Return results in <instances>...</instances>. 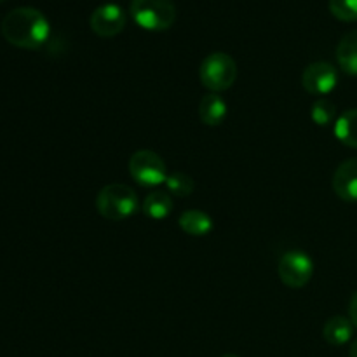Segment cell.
<instances>
[{
	"mask_svg": "<svg viewBox=\"0 0 357 357\" xmlns=\"http://www.w3.org/2000/svg\"><path fill=\"white\" fill-rule=\"evenodd\" d=\"M3 38L20 49H40L51 35L47 17L33 7H16L0 24Z\"/></svg>",
	"mask_w": 357,
	"mask_h": 357,
	"instance_id": "obj_1",
	"label": "cell"
},
{
	"mask_svg": "<svg viewBox=\"0 0 357 357\" xmlns=\"http://www.w3.org/2000/svg\"><path fill=\"white\" fill-rule=\"evenodd\" d=\"M142 211L150 220H164L173 211V199L169 194L162 190L150 192L142 204Z\"/></svg>",
	"mask_w": 357,
	"mask_h": 357,
	"instance_id": "obj_13",
	"label": "cell"
},
{
	"mask_svg": "<svg viewBox=\"0 0 357 357\" xmlns=\"http://www.w3.org/2000/svg\"><path fill=\"white\" fill-rule=\"evenodd\" d=\"M333 190L347 202H357V159L344 160L333 174Z\"/></svg>",
	"mask_w": 357,
	"mask_h": 357,
	"instance_id": "obj_9",
	"label": "cell"
},
{
	"mask_svg": "<svg viewBox=\"0 0 357 357\" xmlns=\"http://www.w3.org/2000/svg\"><path fill=\"white\" fill-rule=\"evenodd\" d=\"M126 17L124 9H122L119 3L108 2V3H101L100 7L93 10L91 14V30L101 38H112L115 35L121 33L126 26Z\"/></svg>",
	"mask_w": 357,
	"mask_h": 357,
	"instance_id": "obj_8",
	"label": "cell"
},
{
	"mask_svg": "<svg viewBox=\"0 0 357 357\" xmlns=\"http://www.w3.org/2000/svg\"><path fill=\"white\" fill-rule=\"evenodd\" d=\"M128 167L132 180L142 187H159L167 180L166 162L153 150H136L129 159Z\"/></svg>",
	"mask_w": 357,
	"mask_h": 357,
	"instance_id": "obj_5",
	"label": "cell"
},
{
	"mask_svg": "<svg viewBox=\"0 0 357 357\" xmlns=\"http://www.w3.org/2000/svg\"><path fill=\"white\" fill-rule=\"evenodd\" d=\"M96 209L108 222H124L138 209V195L126 183H110L96 195Z\"/></svg>",
	"mask_w": 357,
	"mask_h": 357,
	"instance_id": "obj_2",
	"label": "cell"
},
{
	"mask_svg": "<svg viewBox=\"0 0 357 357\" xmlns=\"http://www.w3.org/2000/svg\"><path fill=\"white\" fill-rule=\"evenodd\" d=\"M330 13L340 21H357V0H330Z\"/></svg>",
	"mask_w": 357,
	"mask_h": 357,
	"instance_id": "obj_18",
	"label": "cell"
},
{
	"mask_svg": "<svg viewBox=\"0 0 357 357\" xmlns=\"http://www.w3.org/2000/svg\"><path fill=\"white\" fill-rule=\"evenodd\" d=\"M335 136L345 146L357 149V108L345 110L335 122Z\"/></svg>",
	"mask_w": 357,
	"mask_h": 357,
	"instance_id": "obj_15",
	"label": "cell"
},
{
	"mask_svg": "<svg viewBox=\"0 0 357 357\" xmlns=\"http://www.w3.org/2000/svg\"><path fill=\"white\" fill-rule=\"evenodd\" d=\"M222 357H239V356H236V354H225V356H222Z\"/></svg>",
	"mask_w": 357,
	"mask_h": 357,
	"instance_id": "obj_21",
	"label": "cell"
},
{
	"mask_svg": "<svg viewBox=\"0 0 357 357\" xmlns=\"http://www.w3.org/2000/svg\"><path fill=\"white\" fill-rule=\"evenodd\" d=\"M349 319L352 321L354 328H357V291L352 295L351 303H349Z\"/></svg>",
	"mask_w": 357,
	"mask_h": 357,
	"instance_id": "obj_19",
	"label": "cell"
},
{
	"mask_svg": "<svg viewBox=\"0 0 357 357\" xmlns=\"http://www.w3.org/2000/svg\"><path fill=\"white\" fill-rule=\"evenodd\" d=\"M354 335V324L349 317L335 316L326 321L323 328V337L333 347H342V345L349 344Z\"/></svg>",
	"mask_w": 357,
	"mask_h": 357,
	"instance_id": "obj_11",
	"label": "cell"
},
{
	"mask_svg": "<svg viewBox=\"0 0 357 357\" xmlns=\"http://www.w3.org/2000/svg\"><path fill=\"white\" fill-rule=\"evenodd\" d=\"M178 225L185 234L194 237H204L213 230V220L201 209H188L180 215Z\"/></svg>",
	"mask_w": 357,
	"mask_h": 357,
	"instance_id": "obj_12",
	"label": "cell"
},
{
	"mask_svg": "<svg viewBox=\"0 0 357 357\" xmlns=\"http://www.w3.org/2000/svg\"><path fill=\"white\" fill-rule=\"evenodd\" d=\"M310 117H312L314 124L321 126V128H326V126H331L337 122V107H335L333 101L326 100V98H319L312 105Z\"/></svg>",
	"mask_w": 357,
	"mask_h": 357,
	"instance_id": "obj_16",
	"label": "cell"
},
{
	"mask_svg": "<svg viewBox=\"0 0 357 357\" xmlns=\"http://www.w3.org/2000/svg\"><path fill=\"white\" fill-rule=\"evenodd\" d=\"M227 103L218 93H209L202 96L201 103H199V117H201L202 124L209 126V128H216L222 126L227 117Z\"/></svg>",
	"mask_w": 357,
	"mask_h": 357,
	"instance_id": "obj_10",
	"label": "cell"
},
{
	"mask_svg": "<svg viewBox=\"0 0 357 357\" xmlns=\"http://www.w3.org/2000/svg\"><path fill=\"white\" fill-rule=\"evenodd\" d=\"M338 72L331 63H310L302 73V86L312 96H326L337 87Z\"/></svg>",
	"mask_w": 357,
	"mask_h": 357,
	"instance_id": "obj_7",
	"label": "cell"
},
{
	"mask_svg": "<svg viewBox=\"0 0 357 357\" xmlns=\"http://www.w3.org/2000/svg\"><path fill=\"white\" fill-rule=\"evenodd\" d=\"M349 357H357V340L352 342L351 349H349Z\"/></svg>",
	"mask_w": 357,
	"mask_h": 357,
	"instance_id": "obj_20",
	"label": "cell"
},
{
	"mask_svg": "<svg viewBox=\"0 0 357 357\" xmlns=\"http://www.w3.org/2000/svg\"><path fill=\"white\" fill-rule=\"evenodd\" d=\"M166 188L167 194H173L176 197H188L195 190V181L187 173H178L176 171V173L167 174Z\"/></svg>",
	"mask_w": 357,
	"mask_h": 357,
	"instance_id": "obj_17",
	"label": "cell"
},
{
	"mask_svg": "<svg viewBox=\"0 0 357 357\" xmlns=\"http://www.w3.org/2000/svg\"><path fill=\"white\" fill-rule=\"evenodd\" d=\"M278 275L284 286L300 289L310 282L314 275V261L300 250L286 251L278 264Z\"/></svg>",
	"mask_w": 357,
	"mask_h": 357,
	"instance_id": "obj_6",
	"label": "cell"
},
{
	"mask_svg": "<svg viewBox=\"0 0 357 357\" xmlns=\"http://www.w3.org/2000/svg\"><path fill=\"white\" fill-rule=\"evenodd\" d=\"M201 84L211 93H223L236 84L237 63L227 52H211L206 56L199 68Z\"/></svg>",
	"mask_w": 357,
	"mask_h": 357,
	"instance_id": "obj_3",
	"label": "cell"
},
{
	"mask_svg": "<svg viewBox=\"0 0 357 357\" xmlns=\"http://www.w3.org/2000/svg\"><path fill=\"white\" fill-rule=\"evenodd\" d=\"M0 2H3V0H0Z\"/></svg>",
	"mask_w": 357,
	"mask_h": 357,
	"instance_id": "obj_22",
	"label": "cell"
},
{
	"mask_svg": "<svg viewBox=\"0 0 357 357\" xmlns=\"http://www.w3.org/2000/svg\"><path fill=\"white\" fill-rule=\"evenodd\" d=\"M337 61L349 75H357V30L349 31L337 45Z\"/></svg>",
	"mask_w": 357,
	"mask_h": 357,
	"instance_id": "obj_14",
	"label": "cell"
},
{
	"mask_svg": "<svg viewBox=\"0 0 357 357\" xmlns=\"http://www.w3.org/2000/svg\"><path fill=\"white\" fill-rule=\"evenodd\" d=\"M131 16L138 26L149 31H162L176 21L173 0H131Z\"/></svg>",
	"mask_w": 357,
	"mask_h": 357,
	"instance_id": "obj_4",
	"label": "cell"
}]
</instances>
